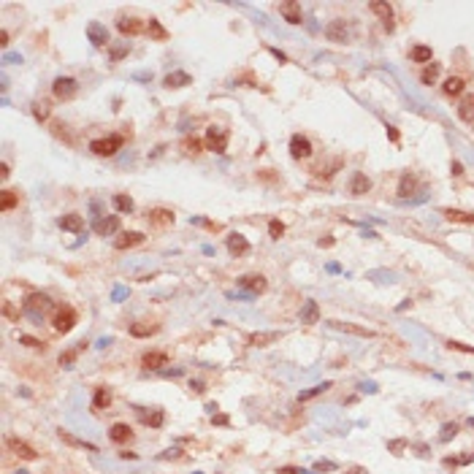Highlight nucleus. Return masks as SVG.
Returning a JSON list of instances; mask_svg holds the SVG:
<instances>
[{
  "label": "nucleus",
  "mask_w": 474,
  "mask_h": 474,
  "mask_svg": "<svg viewBox=\"0 0 474 474\" xmlns=\"http://www.w3.org/2000/svg\"><path fill=\"white\" fill-rule=\"evenodd\" d=\"M328 387H331V382H322V385H317V387H312V390L301 393V401H306V398H314V396H320V393H325Z\"/></svg>",
  "instance_id": "ea45409f"
},
{
  "label": "nucleus",
  "mask_w": 474,
  "mask_h": 474,
  "mask_svg": "<svg viewBox=\"0 0 474 474\" xmlns=\"http://www.w3.org/2000/svg\"><path fill=\"white\" fill-rule=\"evenodd\" d=\"M92 231H95L98 236H114V233L119 231V217H117V214H109V217H100V220H95Z\"/></svg>",
  "instance_id": "6e6552de"
},
{
  "label": "nucleus",
  "mask_w": 474,
  "mask_h": 474,
  "mask_svg": "<svg viewBox=\"0 0 474 474\" xmlns=\"http://www.w3.org/2000/svg\"><path fill=\"white\" fill-rule=\"evenodd\" d=\"M33 114H35V119H46V117H49V103H44V100H41V103H35V106H33Z\"/></svg>",
  "instance_id": "79ce46f5"
},
{
  "label": "nucleus",
  "mask_w": 474,
  "mask_h": 474,
  "mask_svg": "<svg viewBox=\"0 0 474 474\" xmlns=\"http://www.w3.org/2000/svg\"><path fill=\"white\" fill-rule=\"evenodd\" d=\"M114 206H117V209L122 212V214H130L133 209H136V204H133V198L130 195H114Z\"/></svg>",
  "instance_id": "e433bc0d"
},
{
  "label": "nucleus",
  "mask_w": 474,
  "mask_h": 474,
  "mask_svg": "<svg viewBox=\"0 0 474 474\" xmlns=\"http://www.w3.org/2000/svg\"><path fill=\"white\" fill-rule=\"evenodd\" d=\"M415 190H418V176L404 174V176H401V182H398V195L401 198H409Z\"/></svg>",
  "instance_id": "7c9ffc66"
},
{
  "label": "nucleus",
  "mask_w": 474,
  "mask_h": 474,
  "mask_svg": "<svg viewBox=\"0 0 474 474\" xmlns=\"http://www.w3.org/2000/svg\"><path fill=\"white\" fill-rule=\"evenodd\" d=\"M109 404H111V393L106 390V387H98L95 398H92V407H95V409H106Z\"/></svg>",
  "instance_id": "c9c22d12"
},
{
  "label": "nucleus",
  "mask_w": 474,
  "mask_h": 474,
  "mask_svg": "<svg viewBox=\"0 0 474 474\" xmlns=\"http://www.w3.org/2000/svg\"><path fill=\"white\" fill-rule=\"evenodd\" d=\"M331 328L344 331V333H353V336H361V339H374V331H371V328H361V325H353V322H331Z\"/></svg>",
  "instance_id": "2eb2a0df"
},
{
  "label": "nucleus",
  "mask_w": 474,
  "mask_h": 474,
  "mask_svg": "<svg viewBox=\"0 0 474 474\" xmlns=\"http://www.w3.org/2000/svg\"><path fill=\"white\" fill-rule=\"evenodd\" d=\"M144 420H147L152 428H160V426H163V412L157 409V412H152V418H144Z\"/></svg>",
  "instance_id": "37998d69"
},
{
  "label": "nucleus",
  "mask_w": 474,
  "mask_h": 474,
  "mask_svg": "<svg viewBox=\"0 0 474 474\" xmlns=\"http://www.w3.org/2000/svg\"><path fill=\"white\" fill-rule=\"evenodd\" d=\"M279 11H282V17H285L290 25H301V22H304V17H301V6L293 3V0H285V3H279Z\"/></svg>",
  "instance_id": "4468645a"
},
{
  "label": "nucleus",
  "mask_w": 474,
  "mask_h": 474,
  "mask_svg": "<svg viewBox=\"0 0 474 474\" xmlns=\"http://www.w3.org/2000/svg\"><path fill=\"white\" fill-rule=\"evenodd\" d=\"M122 136H109V139H95L90 144V149L95 152L98 157H111V155H117V149L122 147Z\"/></svg>",
  "instance_id": "7ed1b4c3"
},
{
  "label": "nucleus",
  "mask_w": 474,
  "mask_h": 474,
  "mask_svg": "<svg viewBox=\"0 0 474 474\" xmlns=\"http://www.w3.org/2000/svg\"><path fill=\"white\" fill-rule=\"evenodd\" d=\"M87 38L92 41V46H109V30L100 22H90L87 25Z\"/></svg>",
  "instance_id": "1a4fd4ad"
},
{
  "label": "nucleus",
  "mask_w": 474,
  "mask_h": 474,
  "mask_svg": "<svg viewBox=\"0 0 474 474\" xmlns=\"http://www.w3.org/2000/svg\"><path fill=\"white\" fill-rule=\"evenodd\" d=\"M450 222H474V212H461V209H444L442 212Z\"/></svg>",
  "instance_id": "f704fd0d"
},
{
  "label": "nucleus",
  "mask_w": 474,
  "mask_h": 474,
  "mask_svg": "<svg viewBox=\"0 0 474 474\" xmlns=\"http://www.w3.org/2000/svg\"><path fill=\"white\" fill-rule=\"evenodd\" d=\"M127 52H130V46H127V44H125V46H117V49H111V60L117 62V60H122V57H125Z\"/></svg>",
  "instance_id": "c03bdc74"
},
{
  "label": "nucleus",
  "mask_w": 474,
  "mask_h": 474,
  "mask_svg": "<svg viewBox=\"0 0 474 474\" xmlns=\"http://www.w3.org/2000/svg\"><path fill=\"white\" fill-rule=\"evenodd\" d=\"M450 350H461V353H474V347H463L461 342H447Z\"/></svg>",
  "instance_id": "de8ad7c7"
},
{
  "label": "nucleus",
  "mask_w": 474,
  "mask_h": 474,
  "mask_svg": "<svg viewBox=\"0 0 474 474\" xmlns=\"http://www.w3.org/2000/svg\"><path fill=\"white\" fill-rule=\"evenodd\" d=\"M214 423H217V426H225L228 418H225V415H217V418H214Z\"/></svg>",
  "instance_id": "13d9d810"
},
{
  "label": "nucleus",
  "mask_w": 474,
  "mask_h": 474,
  "mask_svg": "<svg viewBox=\"0 0 474 474\" xmlns=\"http://www.w3.org/2000/svg\"><path fill=\"white\" fill-rule=\"evenodd\" d=\"M347 474H363V469H358V466H355V469H350Z\"/></svg>",
  "instance_id": "052dcab7"
},
{
  "label": "nucleus",
  "mask_w": 474,
  "mask_h": 474,
  "mask_svg": "<svg viewBox=\"0 0 474 474\" xmlns=\"http://www.w3.org/2000/svg\"><path fill=\"white\" fill-rule=\"evenodd\" d=\"M152 333H157V325H147V322H133L130 325V336H136V339H147Z\"/></svg>",
  "instance_id": "473e14b6"
},
{
  "label": "nucleus",
  "mask_w": 474,
  "mask_h": 474,
  "mask_svg": "<svg viewBox=\"0 0 474 474\" xmlns=\"http://www.w3.org/2000/svg\"><path fill=\"white\" fill-rule=\"evenodd\" d=\"M314 469H317V471L325 469V471H328V469H333V463H331V461H317V463H314Z\"/></svg>",
  "instance_id": "3c124183"
},
{
  "label": "nucleus",
  "mask_w": 474,
  "mask_h": 474,
  "mask_svg": "<svg viewBox=\"0 0 474 474\" xmlns=\"http://www.w3.org/2000/svg\"><path fill=\"white\" fill-rule=\"evenodd\" d=\"M17 204H19V195L14 190H3V192H0V212H11Z\"/></svg>",
  "instance_id": "72a5a7b5"
},
{
  "label": "nucleus",
  "mask_w": 474,
  "mask_h": 474,
  "mask_svg": "<svg viewBox=\"0 0 474 474\" xmlns=\"http://www.w3.org/2000/svg\"><path fill=\"white\" fill-rule=\"evenodd\" d=\"M369 190H371V179L366 174H355L353 182H350V192H353V195H363V192H369Z\"/></svg>",
  "instance_id": "393cba45"
},
{
  "label": "nucleus",
  "mask_w": 474,
  "mask_h": 474,
  "mask_svg": "<svg viewBox=\"0 0 474 474\" xmlns=\"http://www.w3.org/2000/svg\"><path fill=\"white\" fill-rule=\"evenodd\" d=\"M27 347H33V350H44V342H38V339H33V336H19Z\"/></svg>",
  "instance_id": "49530a36"
},
{
  "label": "nucleus",
  "mask_w": 474,
  "mask_h": 474,
  "mask_svg": "<svg viewBox=\"0 0 474 474\" xmlns=\"http://www.w3.org/2000/svg\"><path fill=\"white\" fill-rule=\"evenodd\" d=\"M6 62H22V57L19 54H6Z\"/></svg>",
  "instance_id": "5fc2aeb1"
},
{
  "label": "nucleus",
  "mask_w": 474,
  "mask_h": 474,
  "mask_svg": "<svg viewBox=\"0 0 474 474\" xmlns=\"http://www.w3.org/2000/svg\"><path fill=\"white\" fill-rule=\"evenodd\" d=\"M458 117L463 122H471L474 125V95H463L461 103H458Z\"/></svg>",
  "instance_id": "4be33fe9"
},
{
  "label": "nucleus",
  "mask_w": 474,
  "mask_h": 474,
  "mask_svg": "<svg viewBox=\"0 0 474 474\" xmlns=\"http://www.w3.org/2000/svg\"><path fill=\"white\" fill-rule=\"evenodd\" d=\"M9 174H11V171H9V166L3 163V166H0V176H3V179H9Z\"/></svg>",
  "instance_id": "4d7b16f0"
},
{
  "label": "nucleus",
  "mask_w": 474,
  "mask_h": 474,
  "mask_svg": "<svg viewBox=\"0 0 474 474\" xmlns=\"http://www.w3.org/2000/svg\"><path fill=\"white\" fill-rule=\"evenodd\" d=\"M147 33H149V38H152V41H168V30L157 22V19H149Z\"/></svg>",
  "instance_id": "2f4dec72"
},
{
  "label": "nucleus",
  "mask_w": 474,
  "mask_h": 474,
  "mask_svg": "<svg viewBox=\"0 0 474 474\" xmlns=\"http://www.w3.org/2000/svg\"><path fill=\"white\" fill-rule=\"evenodd\" d=\"M184 149H187V152H192V155H198V152H200V141H198V139H187V141H184Z\"/></svg>",
  "instance_id": "a18cd8bd"
},
{
  "label": "nucleus",
  "mask_w": 474,
  "mask_h": 474,
  "mask_svg": "<svg viewBox=\"0 0 474 474\" xmlns=\"http://www.w3.org/2000/svg\"><path fill=\"white\" fill-rule=\"evenodd\" d=\"M439 74H442V65H439V62H428V65L423 68V74H420V82L426 84V87H431V84H436Z\"/></svg>",
  "instance_id": "bb28decb"
},
{
  "label": "nucleus",
  "mask_w": 474,
  "mask_h": 474,
  "mask_svg": "<svg viewBox=\"0 0 474 474\" xmlns=\"http://www.w3.org/2000/svg\"><path fill=\"white\" fill-rule=\"evenodd\" d=\"M117 30L122 33V35H139V33H144L147 27H144V22L141 19H127V17H122L119 22H117Z\"/></svg>",
  "instance_id": "a211bd4d"
},
{
  "label": "nucleus",
  "mask_w": 474,
  "mask_h": 474,
  "mask_svg": "<svg viewBox=\"0 0 474 474\" xmlns=\"http://www.w3.org/2000/svg\"><path fill=\"white\" fill-rule=\"evenodd\" d=\"M52 309V298L46 296V293H30V296L25 298V312H30V314H44Z\"/></svg>",
  "instance_id": "39448f33"
},
{
  "label": "nucleus",
  "mask_w": 474,
  "mask_h": 474,
  "mask_svg": "<svg viewBox=\"0 0 474 474\" xmlns=\"http://www.w3.org/2000/svg\"><path fill=\"white\" fill-rule=\"evenodd\" d=\"M206 149H212V152L222 155L228 149V130L220 125H212L209 130H206Z\"/></svg>",
  "instance_id": "f03ea898"
},
{
  "label": "nucleus",
  "mask_w": 474,
  "mask_h": 474,
  "mask_svg": "<svg viewBox=\"0 0 474 474\" xmlns=\"http://www.w3.org/2000/svg\"><path fill=\"white\" fill-rule=\"evenodd\" d=\"M279 331H257V333H249V339H247V344L249 347H268V344H274V342H279Z\"/></svg>",
  "instance_id": "9b49d317"
},
{
  "label": "nucleus",
  "mask_w": 474,
  "mask_h": 474,
  "mask_svg": "<svg viewBox=\"0 0 474 474\" xmlns=\"http://www.w3.org/2000/svg\"><path fill=\"white\" fill-rule=\"evenodd\" d=\"M442 90H444V95H450V98H458V95H461V92L466 90V82H463L461 76H450L447 82L442 84Z\"/></svg>",
  "instance_id": "5701e85b"
},
{
  "label": "nucleus",
  "mask_w": 474,
  "mask_h": 474,
  "mask_svg": "<svg viewBox=\"0 0 474 474\" xmlns=\"http://www.w3.org/2000/svg\"><path fill=\"white\" fill-rule=\"evenodd\" d=\"M301 322H306V325L320 322V306H317V301H306V304H304V309H301Z\"/></svg>",
  "instance_id": "412c9836"
},
{
  "label": "nucleus",
  "mask_w": 474,
  "mask_h": 474,
  "mask_svg": "<svg viewBox=\"0 0 474 474\" xmlns=\"http://www.w3.org/2000/svg\"><path fill=\"white\" fill-rule=\"evenodd\" d=\"M404 444H407V442H401V439H398V442H390V450L398 452V450H404Z\"/></svg>",
  "instance_id": "864d4df0"
},
{
  "label": "nucleus",
  "mask_w": 474,
  "mask_h": 474,
  "mask_svg": "<svg viewBox=\"0 0 474 474\" xmlns=\"http://www.w3.org/2000/svg\"><path fill=\"white\" fill-rule=\"evenodd\" d=\"M52 92H54V98H57V100H74V98H76V92H79V84H76V79L60 76V79H54Z\"/></svg>",
  "instance_id": "20e7f679"
},
{
  "label": "nucleus",
  "mask_w": 474,
  "mask_h": 474,
  "mask_svg": "<svg viewBox=\"0 0 474 474\" xmlns=\"http://www.w3.org/2000/svg\"><path fill=\"white\" fill-rule=\"evenodd\" d=\"M452 174H455V176H458V174H463V168H461V163H452Z\"/></svg>",
  "instance_id": "bf43d9fd"
},
{
  "label": "nucleus",
  "mask_w": 474,
  "mask_h": 474,
  "mask_svg": "<svg viewBox=\"0 0 474 474\" xmlns=\"http://www.w3.org/2000/svg\"><path fill=\"white\" fill-rule=\"evenodd\" d=\"M455 434H458V426H455V423H444V426H442V434H439V439H442V442H450Z\"/></svg>",
  "instance_id": "4c0bfd02"
},
{
  "label": "nucleus",
  "mask_w": 474,
  "mask_h": 474,
  "mask_svg": "<svg viewBox=\"0 0 474 474\" xmlns=\"http://www.w3.org/2000/svg\"><path fill=\"white\" fill-rule=\"evenodd\" d=\"M369 9L374 11L377 17H382V22H385L387 30H393V22H390V19H393V9H390V3H371Z\"/></svg>",
  "instance_id": "c756f323"
},
{
  "label": "nucleus",
  "mask_w": 474,
  "mask_h": 474,
  "mask_svg": "<svg viewBox=\"0 0 474 474\" xmlns=\"http://www.w3.org/2000/svg\"><path fill=\"white\" fill-rule=\"evenodd\" d=\"M325 38L336 41V44H344V41H347V25H344V19H333V22L325 27Z\"/></svg>",
  "instance_id": "f8f14e48"
},
{
  "label": "nucleus",
  "mask_w": 474,
  "mask_h": 474,
  "mask_svg": "<svg viewBox=\"0 0 474 474\" xmlns=\"http://www.w3.org/2000/svg\"><path fill=\"white\" fill-rule=\"evenodd\" d=\"M409 57H412V62H434V52H431V46L426 44H418V46H412V52H409Z\"/></svg>",
  "instance_id": "a878e982"
},
{
  "label": "nucleus",
  "mask_w": 474,
  "mask_h": 474,
  "mask_svg": "<svg viewBox=\"0 0 474 474\" xmlns=\"http://www.w3.org/2000/svg\"><path fill=\"white\" fill-rule=\"evenodd\" d=\"M109 439L117 442V444H125V442L133 439V431H130V426H127V423H114L111 431H109Z\"/></svg>",
  "instance_id": "f3484780"
},
{
  "label": "nucleus",
  "mask_w": 474,
  "mask_h": 474,
  "mask_svg": "<svg viewBox=\"0 0 474 474\" xmlns=\"http://www.w3.org/2000/svg\"><path fill=\"white\" fill-rule=\"evenodd\" d=\"M147 217L152 225H174V212H168V209H152Z\"/></svg>",
  "instance_id": "cd10ccee"
},
{
  "label": "nucleus",
  "mask_w": 474,
  "mask_h": 474,
  "mask_svg": "<svg viewBox=\"0 0 474 474\" xmlns=\"http://www.w3.org/2000/svg\"><path fill=\"white\" fill-rule=\"evenodd\" d=\"M268 233H271V239H282L285 225H282L279 220H271V222H268Z\"/></svg>",
  "instance_id": "a19ab883"
},
{
  "label": "nucleus",
  "mask_w": 474,
  "mask_h": 474,
  "mask_svg": "<svg viewBox=\"0 0 474 474\" xmlns=\"http://www.w3.org/2000/svg\"><path fill=\"white\" fill-rule=\"evenodd\" d=\"M387 136H390V141H398V130H396V127L387 125Z\"/></svg>",
  "instance_id": "603ef678"
},
{
  "label": "nucleus",
  "mask_w": 474,
  "mask_h": 474,
  "mask_svg": "<svg viewBox=\"0 0 474 474\" xmlns=\"http://www.w3.org/2000/svg\"><path fill=\"white\" fill-rule=\"evenodd\" d=\"M228 249H231V255H236V257L247 255V252H249V241H247V236H241V233H231V236H228Z\"/></svg>",
  "instance_id": "dca6fc26"
},
{
  "label": "nucleus",
  "mask_w": 474,
  "mask_h": 474,
  "mask_svg": "<svg viewBox=\"0 0 474 474\" xmlns=\"http://www.w3.org/2000/svg\"><path fill=\"white\" fill-rule=\"evenodd\" d=\"M0 46H9V33H6V30L0 33Z\"/></svg>",
  "instance_id": "6e6d98bb"
},
{
  "label": "nucleus",
  "mask_w": 474,
  "mask_h": 474,
  "mask_svg": "<svg viewBox=\"0 0 474 474\" xmlns=\"http://www.w3.org/2000/svg\"><path fill=\"white\" fill-rule=\"evenodd\" d=\"M144 369H163V366L168 363V355L166 353H147L141 358Z\"/></svg>",
  "instance_id": "c85d7f7f"
},
{
  "label": "nucleus",
  "mask_w": 474,
  "mask_h": 474,
  "mask_svg": "<svg viewBox=\"0 0 474 474\" xmlns=\"http://www.w3.org/2000/svg\"><path fill=\"white\" fill-rule=\"evenodd\" d=\"M144 236L141 231H127V233H122V236H117L114 239V247L117 249H130V247H139V244H144Z\"/></svg>",
  "instance_id": "9d476101"
},
{
  "label": "nucleus",
  "mask_w": 474,
  "mask_h": 474,
  "mask_svg": "<svg viewBox=\"0 0 474 474\" xmlns=\"http://www.w3.org/2000/svg\"><path fill=\"white\" fill-rule=\"evenodd\" d=\"M277 474H304V471L296 469V466H282V469H279Z\"/></svg>",
  "instance_id": "8fccbe9b"
},
{
  "label": "nucleus",
  "mask_w": 474,
  "mask_h": 474,
  "mask_svg": "<svg viewBox=\"0 0 474 474\" xmlns=\"http://www.w3.org/2000/svg\"><path fill=\"white\" fill-rule=\"evenodd\" d=\"M60 439L71 444V447H82V450H90V452H98V447L92 442H84V439H79V436H74L71 431H60Z\"/></svg>",
  "instance_id": "b1692460"
},
{
  "label": "nucleus",
  "mask_w": 474,
  "mask_h": 474,
  "mask_svg": "<svg viewBox=\"0 0 474 474\" xmlns=\"http://www.w3.org/2000/svg\"><path fill=\"white\" fill-rule=\"evenodd\" d=\"M60 228H62V231H71V233H82L84 231L82 214H62V217H60Z\"/></svg>",
  "instance_id": "6ab92c4d"
},
{
  "label": "nucleus",
  "mask_w": 474,
  "mask_h": 474,
  "mask_svg": "<svg viewBox=\"0 0 474 474\" xmlns=\"http://www.w3.org/2000/svg\"><path fill=\"white\" fill-rule=\"evenodd\" d=\"M239 287L247 293H252V296H257V293H263L265 287H268V282H265V277H260V274H244L239 279Z\"/></svg>",
  "instance_id": "423d86ee"
},
{
  "label": "nucleus",
  "mask_w": 474,
  "mask_h": 474,
  "mask_svg": "<svg viewBox=\"0 0 474 474\" xmlns=\"http://www.w3.org/2000/svg\"><path fill=\"white\" fill-rule=\"evenodd\" d=\"M290 155L296 157V160H304V157H309V155H312V141H309L306 136L296 133V136L290 139Z\"/></svg>",
  "instance_id": "0eeeda50"
},
{
  "label": "nucleus",
  "mask_w": 474,
  "mask_h": 474,
  "mask_svg": "<svg viewBox=\"0 0 474 474\" xmlns=\"http://www.w3.org/2000/svg\"><path fill=\"white\" fill-rule=\"evenodd\" d=\"M166 84L168 90H179V87H187V84H192V79H190V74H184V71H174V74H168L166 76Z\"/></svg>",
  "instance_id": "aec40b11"
},
{
  "label": "nucleus",
  "mask_w": 474,
  "mask_h": 474,
  "mask_svg": "<svg viewBox=\"0 0 474 474\" xmlns=\"http://www.w3.org/2000/svg\"><path fill=\"white\" fill-rule=\"evenodd\" d=\"M9 447L17 452L19 458H25V461H35V458H38V452H35L30 444L27 442H22V439H17V436H9Z\"/></svg>",
  "instance_id": "ddd939ff"
},
{
  "label": "nucleus",
  "mask_w": 474,
  "mask_h": 474,
  "mask_svg": "<svg viewBox=\"0 0 474 474\" xmlns=\"http://www.w3.org/2000/svg\"><path fill=\"white\" fill-rule=\"evenodd\" d=\"M3 314H6V317H9V320H14V317H17V312H14V306L9 304V301H6V304H3Z\"/></svg>",
  "instance_id": "09e8293b"
},
{
  "label": "nucleus",
  "mask_w": 474,
  "mask_h": 474,
  "mask_svg": "<svg viewBox=\"0 0 474 474\" xmlns=\"http://www.w3.org/2000/svg\"><path fill=\"white\" fill-rule=\"evenodd\" d=\"M76 322H79V314H76V309H74V306L62 304V306H57V309H54L52 325H54V331H57V333H68V331H74Z\"/></svg>",
  "instance_id": "f257e3e1"
},
{
  "label": "nucleus",
  "mask_w": 474,
  "mask_h": 474,
  "mask_svg": "<svg viewBox=\"0 0 474 474\" xmlns=\"http://www.w3.org/2000/svg\"><path fill=\"white\" fill-rule=\"evenodd\" d=\"M82 347H84V342L79 344L76 350H68V353H62V355H60V366H71V363H74V361H76V355H79V350H82Z\"/></svg>",
  "instance_id": "58836bf2"
}]
</instances>
